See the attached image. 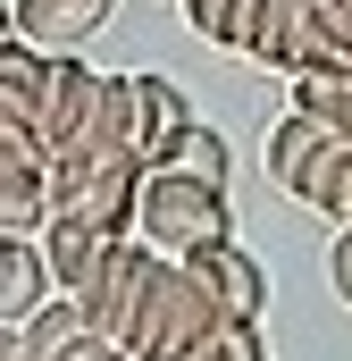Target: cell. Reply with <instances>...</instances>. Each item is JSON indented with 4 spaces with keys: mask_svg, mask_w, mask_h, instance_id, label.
Instances as JSON below:
<instances>
[{
    "mask_svg": "<svg viewBox=\"0 0 352 361\" xmlns=\"http://www.w3.org/2000/svg\"><path fill=\"white\" fill-rule=\"evenodd\" d=\"M218 328H227V311L201 286V269L160 252V277H151V294H143V311L126 328V353L134 361H193V353L218 345Z\"/></svg>",
    "mask_w": 352,
    "mask_h": 361,
    "instance_id": "cell-1",
    "label": "cell"
},
{
    "mask_svg": "<svg viewBox=\"0 0 352 361\" xmlns=\"http://www.w3.org/2000/svg\"><path fill=\"white\" fill-rule=\"evenodd\" d=\"M134 235L168 261H193L210 244L235 235V210H227V185L193 177V169H151L143 177V210H134Z\"/></svg>",
    "mask_w": 352,
    "mask_h": 361,
    "instance_id": "cell-2",
    "label": "cell"
},
{
    "mask_svg": "<svg viewBox=\"0 0 352 361\" xmlns=\"http://www.w3.org/2000/svg\"><path fill=\"white\" fill-rule=\"evenodd\" d=\"M51 143L34 126H8L0 118V227L8 235H42L51 227Z\"/></svg>",
    "mask_w": 352,
    "mask_h": 361,
    "instance_id": "cell-3",
    "label": "cell"
},
{
    "mask_svg": "<svg viewBox=\"0 0 352 361\" xmlns=\"http://www.w3.org/2000/svg\"><path fill=\"white\" fill-rule=\"evenodd\" d=\"M151 277H160V252H151L143 235H126V244L109 252V269L92 277V294H76V302H84V319H92V336H118V345H126V328H134V311H143Z\"/></svg>",
    "mask_w": 352,
    "mask_h": 361,
    "instance_id": "cell-4",
    "label": "cell"
},
{
    "mask_svg": "<svg viewBox=\"0 0 352 361\" xmlns=\"http://www.w3.org/2000/svg\"><path fill=\"white\" fill-rule=\"evenodd\" d=\"M109 8L118 0H8V34L34 42V51H51V59H68V51H84L109 25Z\"/></svg>",
    "mask_w": 352,
    "mask_h": 361,
    "instance_id": "cell-5",
    "label": "cell"
},
{
    "mask_svg": "<svg viewBox=\"0 0 352 361\" xmlns=\"http://www.w3.org/2000/svg\"><path fill=\"white\" fill-rule=\"evenodd\" d=\"M336 143H352V135H336V126H319V118H302V109H285L277 126H268V177H277V193H310L319 185V169L336 160Z\"/></svg>",
    "mask_w": 352,
    "mask_h": 361,
    "instance_id": "cell-6",
    "label": "cell"
},
{
    "mask_svg": "<svg viewBox=\"0 0 352 361\" xmlns=\"http://www.w3.org/2000/svg\"><path fill=\"white\" fill-rule=\"evenodd\" d=\"M118 244H126V235H109L84 210H51V227H42V252H51V269H59V294H92V277L109 269Z\"/></svg>",
    "mask_w": 352,
    "mask_h": 361,
    "instance_id": "cell-7",
    "label": "cell"
},
{
    "mask_svg": "<svg viewBox=\"0 0 352 361\" xmlns=\"http://www.w3.org/2000/svg\"><path fill=\"white\" fill-rule=\"evenodd\" d=\"M42 302H59V269H51L42 235H0V319L25 328Z\"/></svg>",
    "mask_w": 352,
    "mask_h": 361,
    "instance_id": "cell-8",
    "label": "cell"
},
{
    "mask_svg": "<svg viewBox=\"0 0 352 361\" xmlns=\"http://www.w3.org/2000/svg\"><path fill=\"white\" fill-rule=\"evenodd\" d=\"M101 85H109V76L84 68L76 51L59 59V76H51V118H42V143H51V152H76V143L92 135V118H101Z\"/></svg>",
    "mask_w": 352,
    "mask_h": 361,
    "instance_id": "cell-9",
    "label": "cell"
},
{
    "mask_svg": "<svg viewBox=\"0 0 352 361\" xmlns=\"http://www.w3.org/2000/svg\"><path fill=\"white\" fill-rule=\"evenodd\" d=\"M51 76H59V59L8 34V51H0V118L42 135V118H51Z\"/></svg>",
    "mask_w": 352,
    "mask_h": 361,
    "instance_id": "cell-10",
    "label": "cell"
},
{
    "mask_svg": "<svg viewBox=\"0 0 352 361\" xmlns=\"http://www.w3.org/2000/svg\"><path fill=\"white\" fill-rule=\"evenodd\" d=\"M193 269H201V286L218 294V311L227 319H260L268 311V277H260V261L227 235V244H210V252H193Z\"/></svg>",
    "mask_w": 352,
    "mask_h": 361,
    "instance_id": "cell-11",
    "label": "cell"
},
{
    "mask_svg": "<svg viewBox=\"0 0 352 361\" xmlns=\"http://www.w3.org/2000/svg\"><path fill=\"white\" fill-rule=\"evenodd\" d=\"M134 85H143V160L168 169L176 143L193 135V109H184V92H176L168 76H134Z\"/></svg>",
    "mask_w": 352,
    "mask_h": 361,
    "instance_id": "cell-12",
    "label": "cell"
},
{
    "mask_svg": "<svg viewBox=\"0 0 352 361\" xmlns=\"http://www.w3.org/2000/svg\"><path fill=\"white\" fill-rule=\"evenodd\" d=\"M302 34H310V0H268L244 59H260V68H277V76H294V68H302Z\"/></svg>",
    "mask_w": 352,
    "mask_h": 361,
    "instance_id": "cell-13",
    "label": "cell"
},
{
    "mask_svg": "<svg viewBox=\"0 0 352 361\" xmlns=\"http://www.w3.org/2000/svg\"><path fill=\"white\" fill-rule=\"evenodd\" d=\"M285 109L352 135V68H302V76H285Z\"/></svg>",
    "mask_w": 352,
    "mask_h": 361,
    "instance_id": "cell-14",
    "label": "cell"
},
{
    "mask_svg": "<svg viewBox=\"0 0 352 361\" xmlns=\"http://www.w3.org/2000/svg\"><path fill=\"white\" fill-rule=\"evenodd\" d=\"M268 0H184V25L218 51H252V25H260Z\"/></svg>",
    "mask_w": 352,
    "mask_h": 361,
    "instance_id": "cell-15",
    "label": "cell"
},
{
    "mask_svg": "<svg viewBox=\"0 0 352 361\" xmlns=\"http://www.w3.org/2000/svg\"><path fill=\"white\" fill-rule=\"evenodd\" d=\"M168 169H193V177L227 185V143H218V126H201V118H193V135L176 143V160H168Z\"/></svg>",
    "mask_w": 352,
    "mask_h": 361,
    "instance_id": "cell-16",
    "label": "cell"
},
{
    "mask_svg": "<svg viewBox=\"0 0 352 361\" xmlns=\"http://www.w3.org/2000/svg\"><path fill=\"white\" fill-rule=\"evenodd\" d=\"M327 286L344 294V311H352V227H336V244H327Z\"/></svg>",
    "mask_w": 352,
    "mask_h": 361,
    "instance_id": "cell-17",
    "label": "cell"
},
{
    "mask_svg": "<svg viewBox=\"0 0 352 361\" xmlns=\"http://www.w3.org/2000/svg\"><path fill=\"white\" fill-rule=\"evenodd\" d=\"M59 361H134V353H126L118 336H92V328H84V336H76V345H68Z\"/></svg>",
    "mask_w": 352,
    "mask_h": 361,
    "instance_id": "cell-18",
    "label": "cell"
}]
</instances>
